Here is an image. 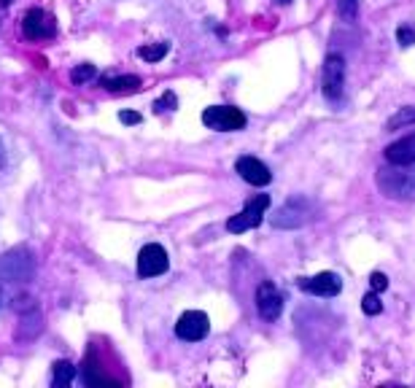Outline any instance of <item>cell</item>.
<instances>
[{
	"label": "cell",
	"mask_w": 415,
	"mask_h": 388,
	"mask_svg": "<svg viewBox=\"0 0 415 388\" xmlns=\"http://www.w3.org/2000/svg\"><path fill=\"white\" fill-rule=\"evenodd\" d=\"M362 310H364L367 315H378L380 310H383V302H380L378 291H369L364 300H362Z\"/></svg>",
	"instance_id": "obj_19"
},
{
	"label": "cell",
	"mask_w": 415,
	"mask_h": 388,
	"mask_svg": "<svg viewBox=\"0 0 415 388\" xmlns=\"http://www.w3.org/2000/svg\"><path fill=\"white\" fill-rule=\"evenodd\" d=\"M173 108H175V95H173V92H168V95L162 97V100H157V106H154L157 113H162V111H173Z\"/></svg>",
	"instance_id": "obj_23"
},
{
	"label": "cell",
	"mask_w": 415,
	"mask_h": 388,
	"mask_svg": "<svg viewBox=\"0 0 415 388\" xmlns=\"http://www.w3.org/2000/svg\"><path fill=\"white\" fill-rule=\"evenodd\" d=\"M76 375H78V369H76L71 362H54L51 364V383H54V388L71 386V383L76 380Z\"/></svg>",
	"instance_id": "obj_15"
},
{
	"label": "cell",
	"mask_w": 415,
	"mask_h": 388,
	"mask_svg": "<svg viewBox=\"0 0 415 388\" xmlns=\"http://www.w3.org/2000/svg\"><path fill=\"white\" fill-rule=\"evenodd\" d=\"M95 65H78V68H76L73 73H71V81H73V84H86V81H89V78H95Z\"/></svg>",
	"instance_id": "obj_20"
},
{
	"label": "cell",
	"mask_w": 415,
	"mask_h": 388,
	"mask_svg": "<svg viewBox=\"0 0 415 388\" xmlns=\"http://www.w3.org/2000/svg\"><path fill=\"white\" fill-rule=\"evenodd\" d=\"M6 165V146H3V141H0V168Z\"/></svg>",
	"instance_id": "obj_25"
},
{
	"label": "cell",
	"mask_w": 415,
	"mask_h": 388,
	"mask_svg": "<svg viewBox=\"0 0 415 388\" xmlns=\"http://www.w3.org/2000/svg\"><path fill=\"white\" fill-rule=\"evenodd\" d=\"M100 86H106L108 92H135L140 86L138 76H103Z\"/></svg>",
	"instance_id": "obj_14"
},
{
	"label": "cell",
	"mask_w": 415,
	"mask_h": 388,
	"mask_svg": "<svg viewBox=\"0 0 415 388\" xmlns=\"http://www.w3.org/2000/svg\"><path fill=\"white\" fill-rule=\"evenodd\" d=\"M235 170L240 173V178L245 183H251V186H267L272 181V173L270 168L257 157H240L235 162Z\"/></svg>",
	"instance_id": "obj_12"
},
{
	"label": "cell",
	"mask_w": 415,
	"mask_h": 388,
	"mask_svg": "<svg viewBox=\"0 0 415 388\" xmlns=\"http://www.w3.org/2000/svg\"><path fill=\"white\" fill-rule=\"evenodd\" d=\"M337 14L342 16V22H356V16H359V0H337Z\"/></svg>",
	"instance_id": "obj_18"
},
{
	"label": "cell",
	"mask_w": 415,
	"mask_h": 388,
	"mask_svg": "<svg viewBox=\"0 0 415 388\" xmlns=\"http://www.w3.org/2000/svg\"><path fill=\"white\" fill-rule=\"evenodd\" d=\"M119 119H122L124 124H140L143 116H140V113H135V111H122V113H119Z\"/></svg>",
	"instance_id": "obj_24"
},
{
	"label": "cell",
	"mask_w": 415,
	"mask_h": 388,
	"mask_svg": "<svg viewBox=\"0 0 415 388\" xmlns=\"http://www.w3.org/2000/svg\"><path fill=\"white\" fill-rule=\"evenodd\" d=\"M270 208V197L267 194H257L254 200H248V205L232 216L227 221V230L235 232V235H240V232H248V230H257L259 224H262V216H265V210Z\"/></svg>",
	"instance_id": "obj_6"
},
{
	"label": "cell",
	"mask_w": 415,
	"mask_h": 388,
	"mask_svg": "<svg viewBox=\"0 0 415 388\" xmlns=\"http://www.w3.org/2000/svg\"><path fill=\"white\" fill-rule=\"evenodd\" d=\"M407 124H415V106H410V108H402L396 111L394 116L389 119V130H399V127H407Z\"/></svg>",
	"instance_id": "obj_17"
},
{
	"label": "cell",
	"mask_w": 415,
	"mask_h": 388,
	"mask_svg": "<svg viewBox=\"0 0 415 388\" xmlns=\"http://www.w3.org/2000/svg\"><path fill=\"white\" fill-rule=\"evenodd\" d=\"M22 30L30 41H43V38H51L57 33V22L49 11L43 9H30L22 19Z\"/></svg>",
	"instance_id": "obj_8"
},
{
	"label": "cell",
	"mask_w": 415,
	"mask_h": 388,
	"mask_svg": "<svg viewBox=\"0 0 415 388\" xmlns=\"http://www.w3.org/2000/svg\"><path fill=\"white\" fill-rule=\"evenodd\" d=\"M297 286L305 294H316V297H337L342 289V280L334 272H318L313 278H299Z\"/></svg>",
	"instance_id": "obj_10"
},
{
	"label": "cell",
	"mask_w": 415,
	"mask_h": 388,
	"mask_svg": "<svg viewBox=\"0 0 415 388\" xmlns=\"http://www.w3.org/2000/svg\"><path fill=\"white\" fill-rule=\"evenodd\" d=\"M313 213H316V208L310 205V200H305V197H292V200H286L275 210L272 227L275 230H299V227H305L307 221L313 218Z\"/></svg>",
	"instance_id": "obj_3"
},
{
	"label": "cell",
	"mask_w": 415,
	"mask_h": 388,
	"mask_svg": "<svg viewBox=\"0 0 415 388\" xmlns=\"http://www.w3.org/2000/svg\"><path fill=\"white\" fill-rule=\"evenodd\" d=\"M369 286H372V291H386L389 289V278L383 272H372L369 275Z\"/></svg>",
	"instance_id": "obj_22"
},
{
	"label": "cell",
	"mask_w": 415,
	"mask_h": 388,
	"mask_svg": "<svg viewBox=\"0 0 415 388\" xmlns=\"http://www.w3.org/2000/svg\"><path fill=\"white\" fill-rule=\"evenodd\" d=\"M281 3H292V0H281Z\"/></svg>",
	"instance_id": "obj_27"
},
{
	"label": "cell",
	"mask_w": 415,
	"mask_h": 388,
	"mask_svg": "<svg viewBox=\"0 0 415 388\" xmlns=\"http://www.w3.org/2000/svg\"><path fill=\"white\" fill-rule=\"evenodd\" d=\"M9 3H11V0H0V6H9Z\"/></svg>",
	"instance_id": "obj_26"
},
{
	"label": "cell",
	"mask_w": 415,
	"mask_h": 388,
	"mask_svg": "<svg viewBox=\"0 0 415 388\" xmlns=\"http://www.w3.org/2000/svg\"><path fill=\"white\" fill-rule=\"evenodd\" d=\"M321 92L332 106H337L345 95V60L342 54H329L321 68Z\"/></svg>",
	"instance_id": "obj_4"
},
{
	"label": "cell",
	"mask_w": 415,
	"mask_h": 388,
	"mask_svg": "<svg viewBox=\"0 0 415 388\" xmlns=\"http://www.w3.org/2000/svg\"><path fill=\"white\" fill-rule=\"evenodd\" d=\"M396 41H399V46H413L415 44V24H402L399 30H396Z\"/></svg>",
	"instance_id": "obj_21"
},
{
	"label": "cell",
	"mask_w": 415,
	"mask_h": 388,
	"mask_svg": "<svg viewBox=\"0 0 415 388\" xmlns=\"http://www.w3.org/2000/svg\"><path fill=\"white\" fill-rule=\"evenodd\" d=\"M0 302H3V297H0Z\"/></svg>",
	"instance_id": "obj_28"
},
{
	"label": "cell",
	"mask_w": 415,
	"mask_h": 388,
	"mask_svg": "<svg viewBox=\"0 0 415 388\" xmlns=\"http://www.w3.org/2000/svg\"><path fill=\"white\" fill-rule=\"evenodd\" d=\"M208 329H210V321L203 310H186L175 324V335L186 342H200L208 335Z\"/></svg>",
	"instance_id": "obj_9"
},
{
	"label": "cell",
	"mask_w": 415,
	"mask_h": 388,
	"mask_svg": "<svg viewBox=\"0 0 415 388\" xmlns=\"http://www.w3.org/2000/svg\"><path fill=\"white\" fill-rule=\"evenodd\" d=\"M168 51H170V44L168 41H159V44H148V46L138 48V57L146 62H159Z\"/></svg>",
	"instance_id": "obj_16"
},
{
	"label": "cell",
	"mask_w": 415,
	"mask_h": 388,
	"mask_svg": "<svg viewBox=\"0 0 415 388\" xmlns=\"http://www.w3.org/2000/svg\"><path fill=\"white\" fill-rule=\"evenodd\" d=\"M257 310L265 321H275L283 313V297L281 291L275 289V283L265 280L257 289Z\"/></svg>",
	"instance_id": "obj_11"
},
{
	"label": "cell",
	"mask_w": 415,
	"mask_h": 388,
	"mask_svg": "<svg viewBox=\"0 0 415 388\" xmlns=\"http://www.w3.org/2000/svg\"><path fill=\"white\" fill-rule=\"evenodd\" d=\"M203 121L216 133H237L245 127V113L235 106H210L203 111Z\"/></svg>",
	"instance_id": "obj_5"
},
{
	"label": "cell",
	"mask_w": 415,
	"mask_h": 388,
	"mask_svg": "<svg viewBox=\"0 0 415 388\" xmlns=\"http://www.w3.org/2000/svg\"><path fill=\"white\" fill-rule=\"evenodd\" d=\"M36 275V256L25 245L0 254V280H30Z\"/></svg>",
	"instance_id": "obj_2"
},
{
	"label": "cell",
	"mask_w": 415,
	"mask_h": 388,
	"mask_svg": "<svg viewBox=\"0 0 415 388\" xmlns=\"http://www.w3.org/2000/svg\"><path fill=\"white\" fill-rule=\"evenodd\" d=\"M386 159L391 165H413L415 162V135H407L402 141L391 143L386 148Z\"/></svg>",
	"instance_id": "obj_13"
},
{
	"label": "cell",
	"mask_w": 415,
	"mask_h": 388,
	"mask_svg": "<svg viewBox=\"0 0 415 388\" xmlns=\"http://www.w3.org/2000/svg\"><path fill=\"white\" fill-rule=\"evenodd\" d=\"M168 267H170V256L159 242H148L140 248V254H138V275L140 278H157L162 272H168Z\"/></svg>",
	"instance_id": "obj_7"
},
{
	"label": "cell",
	"mask_w": 415,
	"mask_h": 388,
	"mask_svg": "<svg viewBox=\"0 0 415 388\" xmlns=\"http://www.w3.org/2000/svg\"><path fill=\"white\" fill-rule=\"evenodd\" d=\"M378 189L389 200H415V162L413 165H391L378 170Z\"/></svg>",
	"instance_id": "obj_1"
}]
</instances>
